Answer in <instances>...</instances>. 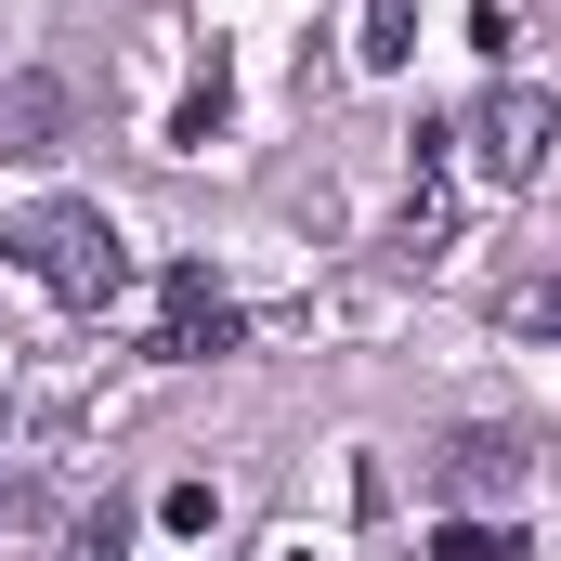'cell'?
<instances>
[{
  "instance_id": "cell-2",
  "label": "cell",
  "mask_w": 561,
  "mask_h": 561,
  "mask_svg": "<svg viewBox=\"0 0 561 561\" xmlns=\"http://www.w3.org/2000/svg\"><path fill=\"white\" fill-rule=\"evenodd\" d=\"M457 144L483 157V183H536V170H549V144H561V105L536 92V79H496V92L457 118Z\"/></svg>"
},
{
  "instance_id": "cell-4",
  "label": "cell",
  "mask_w": 561,
  "mask_h": 561,
  "mask_svg": "<svg viewBox=\"0 0 561 561\" xmlns=\"http://www.w3.org/2000/svg\"><path fill=\"white\" fill-rule=\"evenodd\" d=\"M222 340H236V300L183 262V275L157 287V353H170V366H196V353H222Z\"/></svg>"
},
{
  "instance_id": "cell-1",
  "label": "cell",
  "mask_w": 561,
  "mask_h": 561,
  "mask_svg": "<svg viewBox=\"0 0 561 561\" xmlns=\"http://www.w3.org/2000/svg\"><path fill=\"white\" fill-rule=\"evenodd\" d=\"M0 249H13L39 287H53L66 313H105V300L131 287L118 222H105V209H79V196H26V209H0Z\"/></svg>"
},
{
  "instance_id": "cell-7",
  "label": "cell",
  "mask_w": 561,
  "mask_h": 561,
  "mask_svg": "<svg viewBox=\"0 0 561 561\" xmlns=\"http://www.w3.org/2000/svg\"><path fill=\"white\" fill-rule=\"evenodd\" d=\"M66 561H131V510H92V523L66 536Z\"/></svg>"
},
{
  "instance_id": "cell-9",
  "label": "cell",
  "mask_w": 561,
  "mask_h": 561,
  "mask_svg": "<svg viewBox=\"0 0 561 561\" xmlns=\"http://www.w3.org/2000/svg\"><path fill=\"white\" fill-rule=\"evenodd\" d=\"M510 327H549V340H561V275H536V287H523V300H510Z\"/></svg>"
},
{
  "instance_id": "cell-3",
  "label": "cell",
  "mask_w": 561,
  "mask_h": 561,
  "mask_svg": "<svg viewBox=\"0 0 561 561\" xmlns=\"http://www.w3.org/2000/svg\"><path fill=\"white\" fill-rule=\"evenodd\" d=\"M431 483H444V510H457V523H496V510L523 496V431H444Z\"/></svg>"
},
{
  "instance_id": "cell-8",
  "label": "cell",
  "mask_w": 561,
  "mask_h": 561,
  "mask_svg": "<svg viewBox=\"0 0 561 561\" xmlns=\"http://www.w3.org/2000/svg\"><path fill=\"white\" fill-rule=\"evenodd\" d=\"M444 561H510V536H496V523H457V510H444Z\"/></svg>"
},
{
  "instance_id": "cell-5",
  "label": "cell",
  "mask_w": 561,
  "mask_h": 561,
  "mask_svg": "<svg viewBox=\"0 0 561 561\" xmlns=\"http://www.w3.org/2000/svg\"><path fill=\"white\" fill-rule=\"evenodd\" d=\"M66 118H79V105H66V79H39V66H13V79H0V157H53Z\"/></svg>"
},
{
  "instance_id": "cell-6",
  "label": "cell",
  "mask_w": 561,
  "mask_h": 561,
  "mask_svg": "<svg viewBox=\"0 0 561 561\" xmlns=\"http://www.w3.org/2000/svg\"><path fill=\"white\" fill-rule=\"evenodd\" d=\"M405 26H419V13H405V0H366V39H353V53H366V66H379V79H392V66H405V53H419V39H405Z\"/></svg>"
}]
</instances>
